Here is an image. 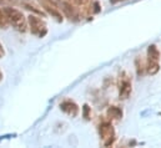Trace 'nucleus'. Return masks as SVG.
Listing matches in <instances>:
<instances>
[{"label":"nucleus","instance_id":"6","mask_svg":"<svg viewBox=\"0 0 161 148\" xmlns=\"http://www.w3.org/2000/svg\"><path fill=\"white\" fill-rule=\"evenodd\" d=\"M119 90H120V92H119L120 100H126V98L130 96L132 88H131V81H130V78H129L127 76H124V77L120 78Z\"/></svg>","mask_w":161,"mask_h":148},{"label":"nucleus","instance_id":"12","mask_svg":"<svg viewBox=\"0 0 161 148\" xmlns=\"http://www.w3.org/2000/svg\"><path fill=\"white\" fill-rule=\"evenodd\" d=\"M113 4H116V3H120V1H125V0H110Z\"/></svg>","mask_w":161,"mask_h":148},{"label":"nucleus","instance_id":"14","mask_svg":"<svg viewBox=\"0 0 161 148\" xmlns=\"http://www.w3.org/2000/svg\"><path fill=\"white\" fill-rule=\"evenodd\" d=\"M0 1H5V0H0Z\"/></svg>","mask_w":161,"mask_h":148},{"label":"nucleus","instance_id":"13","mask_svg":"<svg viewBox=\"0 0 161 148\" xmlns=\"http://www.w3.org/2000/svg\"><path fill=\"white\" fill-rule=\"evenodd\" d=\"M1 80H3V71L0 70V81H1Z\"/></svg>","mask_w":161,"mask_h":148},{"label":"nucleus","instance_id":"7","mask_svg":"<svg viewBox=\"0 0 161 148\" xmlns=\"http://www.w3.org/2000/svg\"><path fill=\"white\" fill-rule=\"evenodd\" d=\"M60 108L65 112L66 114H69V116H71V117H75V116H78V113H79V106H78L74 101H71V100H65V101H63V102L60 103Z\"/></svg>","mask_w":161,"mask_h":148},{"label":"nucleus","instance_id":"5","mask_svg":"<svg viewBox=\"0 0 161 148\" xmlns=\"http://www.w3.org/2000/svg\"><path fill=\"white\" fill-rule=\"evenodd\" d=\"M41 5L44 8V10L51 15L53 18H55L58 21H63V14L59 9V6L56 5V3L54 0H40Z\"/></svg>","mask_w":161,"mask_h":148},{"label":"nucleus","instance_id":"9","mask_svg":"<svg viewBox=\"0 0 161 148\" xmlns=\"http://www.w3.org/2000/svg\"><path fill=\"white\" fill-rule=\"evenodd\" d=\"M135 66H136V72H137L139 76H141V75L145 72V70H146V64L141 60L140 56L136 57V60H135Z\"/></svg>","mask_w":161,"mask_h":148},{"label":"nucleus","instance_id":"4","mask_svg":"<svg viewBox=\"0 0 161 148\" xmlns=\"http://www.w3.org/2000/svg\"><path fill=\"white\" fill-rule=\"evenodd\" d=\"M99 132H100V137L104 141V146L109 147L114 143L115 141V131L114 127L110 122H103L99 127Z\"/></svg>","mask_w":161,"mask_h":148},{"label":"nucleus","instance_id":"1","mask_svg":"<svg viewBox=\"0 0 161 148\" xmlns=\"http://www.w3.org/2000/svg\"><path fill=\"white\" fill-rule=\"evenodd\" d=\"M5 15H6V19H8V23L18 31L20 33H25L28 31V28H29V23H28V19L24 16V14L15 9V8H4L3 9Z\"/></svg>","mask_w":161,"mask_h":148},{"label":"nucleus","instance_id":"8","mask_svg":"<svg viewBox=\"0 0 161 148\" xmlns=\"http://www.w3.org/2000/svg\"><path fill=\"white\" fill-rule=\"evenodd\" d=\"M108 117L110 118V119H120L121 117H122V110H121L120 107H118V106H111V107H109V110H108Z\"/></svg>","mask_w":161,"mask_h":148},{"label":"nucleus","instance_id":"3","mask_svg":"<svg viewBox=\"0 0 161 148\" xmlns=\"http://www.w3.org/2000/svg\"><path fill=\"white\" fill-rule=\"evenodd\" d=\"M28 23H29V28L31 34L36 35L38 37H44L47 34V28L46 24L44 23V20L36 16V15H30L28 18Z\"/></svg>","mask_w":161,"mask_h":148},{"label":"nucleus","instance_id":"2","mask_svg":"<svg viewBox=\"0 0 161 148\" xmlns=\"http://www.w3.org/2000/svg\"><path fill=\"white\" fill-rule=\"evenodd\" d=\"M160 51L156 45H150L147 49V61H146V71L149 75H155L160 70Z\"/></svg>","mask_w":161,"mask_h":148},{"label":"nucleus","instance_id":"11","mask_svg":"<svg viewBox=\"0 0 161 148\" xmlns=\"http://www.w3.org/2000/svg\"><path fill=\"white\" fill-rule=\"evenodd\" d=\"M24 6H25V8L28 9V10H30V11L33 10V11H34V13H36L38 15H42V13H41L40 10H38V9H35V8H34V6H31L30 4H26V3H25V4H24Z\"/></svg>","mask_w":161,"mask_h":148},{"label":"nucleus","instance_id":"10","mask_svg":"<svg viewBox=\"0 0 161 148\" xmlns=\"http://www.w3.org/2000/svg\"><path fill=\"white\" fill-rule=\"evenodd\" d=\"M82 116L85 119H90V117H91V110L87 105H84V107H82Z\"/></svg>","mask_w":161,"mask_h":148}]
</instances>
